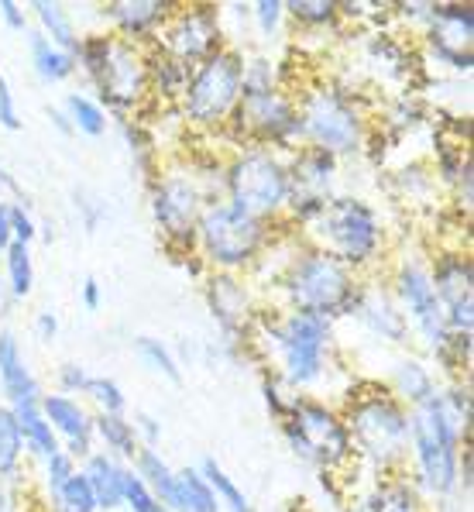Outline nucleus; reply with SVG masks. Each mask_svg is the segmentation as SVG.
I'll use <instances>...</instances> for the list:
<instances>
[{
  "label": "nucleus",
  "mask_w": 474,
  "mask_h": 512,
  "mask_svg": "<svg viewBox=\"0 0 474 512\" xmlns=\"http://www.w3.org/2000/svg\"><path fill=\"white\" fill-rule=\"evenodd\" d=\"M76 59V66L86 69V76L97 83L100 97L114 110L134 107V100L148 86V66L128 42H114V38L104 35L83 38L76 49Z\"/></svg>",
  "instance_id": "obj_1"
},
{
  "label": "nucleus",
  "mask_w": 474,
  "mask_h": 512,
  "mask_svg": "<svg viewBox=\"0 0 474 512\" xmlns=\"http://www.w3.org/2000/svg\"><path fill=\"white\" fill-rule=\"evenodd\" d=\"M409 433H413L426 488L447 495L457 485V433H461V423L447 413L440 392L416 406L413 420H409Z\"/></svg>",
  "instance_id": "obj_2"
},
{
  "label": "nucleus",
  "mask_w": 474,
  "mask_h": 512,
  "mask_svg": "<svg viewBox=\"0 0 474 512\" xmlns=\"http://www.w3.org/2000/svg\"><path fill=\"white\" fill-rule=\"evenodd\" d=\"M286 293L296 313H313L323 320H330L334 313H351L354 299H358L351 275L327 251H310L292 265V272L286 275Z\"/></svg>",
  "instance_id": "obj_3"
},
{
  "label": "nucleus",
  "mask_w": 474,
  "mask_h": 512,
  "mask_svg": "<svg viewBox=\"0 0 474 512\" xmlns=\"http://www.w3.org/2000/svg\"><path fill=\"white\" fill-rule=\"evenodd\" d=\"M316 234L327 244V255L347 265H365L378 255L382 244V227L368 203L351 200V196H337L316 217Z\"/></svg>",
  "instance_id": "obj_4"
},
{
  "label": "nucleus",
  "mask_w": 474,
  "mask_h": 512,
  "mask_svg": "<svg viewBox=\"0 0 474 512\" xmlns=\"http://www.w3.org/2000/svg\"><path fill=\"white\" fill-rule=\"evenodd\" d=\"M196 231H200L203 248H207L213 262L224 265V269H237V265L251 262L258 255L265 241V220L227 200L203 210Z\"/></svg>",
  "instance_id": "obj_5"
},
{
  "label": "nucleus",
  "mask_w": 474,
  "mask_h": 512,
  "mask_svg": "<svg viewBox=\"0 0 474 512\" xmlns=\"http://www.w3.org/2000/svg\"><path fill=\"white\" fill-rule=\"evenodd\" d=\"M227 193L234 207L248 214H275L282 203H289V169L268 152H248L227 172Z\"/></svg>",
  "instance_id": "obj_6"
},
{
  "label": "nucleus",
  "mask_w": 474,
  "mask_h": 512,
  "mask_svg": "<svg viewBox=\"0 0 474 512\" xmlns=\"http://www.w3.org/2000/svg\"><path fill=\"white\" fill-rule=\"evenodd\" d=\"M272 344L282 354V365L292 385H310L323 375L330 344V320L313 313H289L279 327L268 330Z\"/></svg>",
  "instance_id": "obj_7"
},
{
  "label": "nucleus",
  "mask_w": 474,
  "mask_h": 512,
  "mask_svg": "<svg viewBox=\"0 0 474 512\" xmlns=\"http://www.w3.org/2000/svg\"><path fill=\"white\" fill-rule=\"evenodd\" d=\"M244 62L234 52H213L186 83V117L196 124H217L241 97Z\"/></svg>",
  "instance_id": "obj_8"
},
{
  "label": "nucleus",
  "mask_w": 474,
  "mask_h": 512,
  "mask_svg": "<svg viewBox=\"0 0 474 512\" xmlns=\"http://www.w3.org/2000/svg\"><path fill=\"white\" fill-rule=\"evenodd\" d=\"M286 437L299 458L323 464V468H334V464H341L351 454L347 427L320 403L292 406V416L286 420Z\"/></svg>",
  "instance_id": "obj_9"
},
{
  "label": "nucleus",
  "mask_w": 474,
  "mask_h": 512,
  "mask_svg": "<svg viewBox=\"0 0 474 512\" xmlns=\"http://www.w3.org/2000/svg\"><path fill=\"white\" fill-rule=\"evenodd\" d=\"M358 447L371 461L389 464L406 451L409 444V420L392 399H365L351 409V433Z\"/></svg>",
  "instance_id": "obj_10"
},
{
  "label": "nucleus",
  "mask_w": 474,
  "mask_h": 512,
  "mask_svg": "<svg viewBox=\"0 0 474 512\" xmlns=\"http://www.w3.org/2000/svg\"><path fill=\"white\" fill-rule=\"evenodd\" d=\"M303 135L316 141V148L337 155L361 148V121L337 90H316L303 107Z\"/></svg>",
  "instance_id": "obj_11"
},
{
  "label": "nucleus",
  "mask_w": 474,
  "mask_h": 512,
  "mask_svg": "<svg viewBox=\"0 0 474 512\" xmlns=\"http://www.w3.org/2000/svg\"><path fill=\"white\" fill-rule=\"evenodd\" d=\"M155 220L172 241H183L193 244V234L200 227L203 217V200H200V189H196L189 179H165L162 186L155 189V200H152Z\"/></svg>",
  "instance_id": "obj_12"
},
{
  "label": "nucleus",
  "mask_w": 474,
  "mask_h": 512,
  "mask_svg": "<svg viewBox=\"0 0 474 512\" xmlns=\"http://www.w3.org/2000/svg\"><path fill=\"white\" fill-rule=\"evenodd\" d=\"M165 49L183 66L207 62L213 52H220V21L210 4H200L186 11L169 31H165Z\"/></svg>",
  "instance_id": "obj_13"
},
{
  "label": "nucleus",
  "mask_w": 474,
  "mask_h": 512,
  "mask_svg": "<svg viewBox=\"0 0 474 512\" xmlns=\"http://www.w3.org/2000/svg\"><path fill=\"white\" fill-rule=\"evenodd\" d=\"M471 31H474L471 7L433 4L430 45H433V52H437V59H444L447 66L461 69V73L471 69Z\"/></svg>",
  "instance_id": "obj_14"
},
{
  "label": "nucleus",
  "mask_w": 474,
  "mask_h": 512,
  "mask_svg": "<svg viewBox=\"0 0 474 512\" xmlns=\"http://www.w3.org/2000/svg\"><path fill=\"white\" fill-rule=\"evenodd\" d=\"M399 299L409 310V317L416 320V327L423 330V337L430 341V348L437 351L447 337L444 327V306H440L437 293H433V282L420 265H406L399 272Z\"/></svg>",
  "instance_id": "obj_15"
},
{
  "label": "nucleus",
  "mask_w": 474,
  "mask_h": 512,
  "mask_svg": "<svg viewBox=\"0 0 474 512\" xmlns=\"http://www.w3.org/2000/svg\"><path fill=\"white\" fill-rule=\"evenodd\" d=\"M237 121L255 131L258 138L275 141V145H289V141H296L303 135V117H299V110L289 107L279 93L244 100V104L237 107Z\"/></svg>",
  "instance_id": "obj_16"
},
{
  "label": "nucleus",
  "mask_w": 474,
  "mask_h": 512,
  "mask_svg": "<svg viewBox=\"0 0 474 512\" xmlns=\"http://www.w3.org/2000/svg\"><path fill=\"white\" fill-rule=\"evenodd\" d=\"M0 389H4L11 409H28L38 406L42 396H38V382L31 375L25 354H21V344L11 330L0 334Z\"/></svg>",
  "instance_id": "obj_17"
},
{
  "label": "nucleus",
  "mask_w": 474,
  "mask_h": 512,
  "mask_svg": "<svg viewBox=\"0 0 474 512\" xmlns=\"http://www.w3.org/2000/svg\"><path fill=\"white\" fill-rule=\"evenodd\" d=\"M42 413L45 420L52 423L55 433L69 440V458H90V433H93V420L83 413V406L69 396H42Z\"/></svg>",
  "instance_id": "obj_18"
},
{
  "label": "nucleus",
  "mask_w": 474,
  "mask_h": 512,
  "mask_svg": "<svg viewBox=\"0 0 474 512\" xmlns=\"http://www.w3.org/2000/svg\"><path fill=\"white\" fill-rule=\"evenodd\" d=\"M83 478L90 485L93 499H97V509L124 506V468L110 454H90Z\"/></svg>",
  "instance_id": "obj_19"
},
{
  "label": "nucleus",
  "mask_w": 474,
  "mask_h": 512,
  "mask_svg": "<svg viewBox=\"0 0 474 512\" xmlns=\"http://www.w3.org/2000/svg\"><path fill=\"white\" fill-rule=\"evenodd\" d=\"M433 293H437L440 306L450 310V306L461 303H474L471 299V262L461 255H447L444 262L437 265V275H433Z\"/></svg>",
  "instance_id": "obj_20"
},
{
  "label": "nucleus",
  "mask_w": 474,
  "mask_h": 512,
  "mask_svg": "<svg viewBox=\"0 0 474 512\" xmlns=\"http://www.w3.org/2000/svg\"><path fill=\"white\" fill-rule=\"evenodd\" d=\"M351 313H358L375 334L389 337V341H406V317H402V310H395L392 299H385L378 293L358 296L351 306Z\"/></svg>",
  "instance_id": "obj_21"
},
{
  "label": "nucleus",
  "mask_w": 474,
  "mask_h": 512,
  "mask_svg": "<svg viewBox=\"0 0 474 512\" xmlns=\"http://www.w3.org/2000/svg\"><path fill=\"white\" fill-rule=\"evenodd\" d=\"M28 49H31V69H35V76L42 83H62L76 73V55L55 49L42 31L28 35Z\"/></svg>",
  "instance_id": "obj_22"
},
{
  "label": "nucleus",
  "mask_w": 474,
  "mask_h": 512,
  "mask_svg": "<svg viewBox=\"0 0 474 512\" xmlns=\"http://www.w3.org/2000/svg\"><path fill=\"white\" fill-rule=\"evenodd\" d=\"M169 7V0H134V4H110L107 14L124 35H145V31H155L158 21L169 14Z\"/></svg>",
  "instance_id": "obj_23"
},
{
  "label": "nucleus",
  "mask_w": 474,
  "mask_h": 512,
  "mask_svg": "<svg viewBox=\"0 0 474 512\" xmlns=\"http://www.w3.org/2000/svg\"><path fill=\"white\" fill-rule=\"evenodd\" d=\"M14 416H18V427H21V440H25V447L31 454H42L45 461L52 458V454H59V437H55L52 423L45 420L42 406H28V409H14Z\"/></svg>",
  "instance_id": "obj_24"
},
{
  "label": "nucleus",
  "mask_w": 474,
  "mask_h": 512,
  "mask_svg": "<svg viewBox=\"0 0 474 512\" xmlns=\"http://www.w3.org/2000/svg\"><path fill=\"white\" fill-rule=\"evenodd\" d=\"M31 7H35V18H38V25H42V35L49 38L55 49L76 55L79 35H76L73 21H69L66 7H62V4H49V0H35Z\"/></svg>",
  "instance_id": "obj_25"
},
{
  "label": "nucleus",
  "mask_w": 474,
  "mask_h": 512,
  "mask_svg": "<svg viewBox=\"0 0 474 512\" xmlns=\"http://www.w3.org/2000/svg\"><path fill=\"white\" fill-rule=\"evenodd\" d=\"M210 306H213V317L220 320V327L237 330V320L244 317V289L234 279L220 275V279L210 282Z\"/></svg>",
  "instance_id": "obj_26"
},
{
  "label": "nucleus",
  "mask_w": 474,
  "mask_h": 512,
  "mask_svg": "<svg viewBox=\"0 0 474 512\" xmlns=\"http://www.w3.org/2000/svg\"><path fill=\"white\" fill-rule=\"evenodd\" d=\"M93 430L104 437V444L110 451L117 454V458H138V430H134V423H128L124 416H107L100 413L97 420H93Z\"/></svg>",
  "instance_id": "obj_27"
},
{
  "label": "nucleus",
  "mask_w": 474,
  "mask_h": 512,
  "mask_svg": "<svg viewBox=\"0 0 474 512\" xmlns=\"http://www.w3.org/2000/svg\"><path fill=\"white\" fill-rule=\"evenodd\" d=\"M176 485H179V509L176 512H220L217 495L210 492V485L203 482L200 471H193V468L179 471Z\"/></svg>",
  "instance_id": "obj_28"
},
{
  "label": "nucleus",
  "mask_w": 474,
  "mask_h": 512,
  "mask_svg": "<svg viewBox=\"0 0 474 512\" xmlns=\"http://www.w3.org/2000/svg\"><path fill=\"white\" fill-rule=\"evenodd\" d=\"M66 117H69V124H73V131H79V135H86V138H100L107 131L104 107L93 104L83 93H69L66 97Z\"/></svg>",
  "instance_id": "obj_29"
},
{
  "label": "nucleus",
  "mask_w": 474,
  "mask_h": 512,
  "mask_svg": "<svg viewBox=\"0 0 474 512\" xmlns=\"http://www.w3.org/2000/svg\"><path fill=\"white\" fill-rule=\"evenodd\" d=\"M203 482L210 485V492L217 495V502H220V506H224L227 512H251L248 495H244L241 488L234 485V478L227 475V471L220 468V464L213 461V458L203 461Z\"/></svg>",
  "instance_id": "obj_30"
},
{
  "label": "nucleus",
  "mask_w": 474,
  "mask_h": 512,
  "mask_svg": "<svg viewBox=\"0 0 474 512\" xmlns=\"http://www.w3.org/2000/svg\"><path fill=\"white\" fill-rule=\"evenodd\" d=\"M21 451H25V440H21L18 416L14 409H0V478L18 475Z\"/></svg>",
  "instance_id": "obj_31"
},
{
  "label": "nucleus",
  "mask_w": 474,
  "mask_h": 512,
  "mask_svg": "<svg viewBox=\"0 0 474 512\" xmlns=\"http://www.w3.org/2000/svg\"><path fill=\"white\" fill-rule=\"evenodd\" d=\"M395 389L402 392V396L409 399V403H426L430 396H437V389H433V378L430 372L420 365V361H399L395 365Z\"/></svg>",
  "instance_id": "obj_32"
},
{
  "label": "nucleus",
  "mask_w": 474,
  "mask_h": 512,
  "mask_svg": "<svg viewBox=\"0 0 474 512\" xmlns=\"http://www.w3.org/2000/svg\"><path fill=\"white\" fill-rule=\"evenodd\" d=\"M7 255V286H11V293L18 299H25L31 293V286H35V265H31V248L28 244H18L11 241L4 248Z\"/></svg>",
  "instance_id": "obj_33"
},
{
  "label": "nucleus",
  "mask_w": 474,
  "mask_h": 512,
  "mask_svg": "<svg viewBox=\"0 0 474 512\" xmlns=\"http://www.w3.org/2000/svg\"><path fill=\"white\" fill-rule=\"evenodd\" d=\"M358 512H416V492L402 482L382 485L361 502Z\"/></svg>",
  "instance_id": "obj_34"
},
{
  "label": "nucleus",
  "mask_w": 474,
  "mask_h": 512,
  "mask_svg": "<svg viewBox=\"0 0 474 512\" xmlns=\"http://www.w3.org/2000/svg\"><path fill=\"white\" fill-rule=\"evenodd\" d=\"M134 351L141 354V361H145L148 368H155L158 375H165L169 382H179V365L176 358H172V351L165 348L158 337H138L134 341Z\"/></svg>",
  "instance_id": "obj_35"
},
{
  "label": "nucleus",
  "mask_w": 474,
  "mask_h": 512,
  "mask_svg": "<svg viewBox=\"0 0 474 512\" xmlns=\"http://www.w3.org/2000/svg\"><path fill=\"white\" fill-rule=\"evenodd\" d=\"M55 502H59L62 512H97V499H93V492L83 475L69 478V482L55 492Z\"/></svg>",
  "instance_id": "obj_36"
},
{
  "label": "nucleus",
  "mask_w": 474,
  "mask_h": 512,
  "mask_svg": "<svg viewBox=\"0 0 474 512\" xmlns=\"http://www.w3.org/2000/svg\"><path fill=\"white\" fill-rule=\"evenodd\" d=\"M86 392H90V399L100 406V413H107V416H121L124 406H128V399H124L121 385H117L114 378H90Z\"/></svg>",
  "instance_id": "obj_37"
},
{
  "label": "nucleus",
  "mask_w": 474,
  "mask_h": 512,
  "mask_svg": "<svg viewBox=\"0 0 474 512\" xmlns=\"http://www.w3.org/2000/svg\"><path fill=\"white\" fill-rule=\"evenodd\" d=\"M152 73H155L158 90H165V93H179V90H186V83H189V66L172 59V55L152 59Z\"/></svg>",
  "instance_id": "obj_38"
},
{
  "label": "nucleus",
  "mask_w": 474,
  "mask_h": 512,
  "mask_svg": "<svg viewBox=\"0 0 474 512\" xmlns=\"http://www.w3.org/2000/svg\"><path fill=\"white\" fill-rule=\"evenodd\" d=\"M282 7H286L296 21H303V25H327L337 14L334 0H292V4H282Z\"/></svg>",
  "instance_id": "obj_39"
},
{
  "label": "nucleus",
  "mask_w": 474,
  "mask_h": 512,
  "mask_svg": "<svg viewBox=\"0 0 474 512\" xmlns=\"http://www.w3.org/2000/svg\"><path fill=\"white\" fill-rule=\"evenodd\" d=\"M124 502L131 506V512H169L134 471H124Z\"/></svg>",
  "instance_id": "obj_40"
},
{
  "label": "nucleus",
  "mask_w": 474,
  "mask_h": 512,
  "mask_svg": "<svg viewBox=\"0 0 474 512\" xmlns=\"http://www.w3.org/2000/svg\"><path fill=\"white\" fill-rule=\"evenodd\" d=\"M76 475V464H73V458H69L66 451H59V454H52L49 461H45V482H49V488H52V495L59 492L62 485L69 482V478Z\"/></svg>",
  "instance_id": "obj_41"
},
{
  "label": "nucleus",
  "mask_w": 474,
  "mask_h": 512,
  "mask_svg": "<svg viewBox=\"0 0 474 512\" xmlns=\"http://www.w3.org/2000/svg\"><path fill=\"white\" fill-rule=\"evenodd\" d=\"M251 11H255L258 28H262L265 35H272V31L279 28L282 14H286V7H282L279 0H262V4H255V7H251Z\"/></svg>",
  "instance_id": "obj_42"
},
{
  "label": "nucleus",
  "mask_w": 474,
  "mask_h": 512,
  "mask_svg": "<svg viewBox=\"0 0 474 512\" xmlns=\"http://www.w3.org/2000/svg\"><path fill=\"white\" fill-rule=\"evenodd\" d=\"M35 234H38V227H35V220L28 217V210L25 207H11V241L31 244V241H35Z\"/></svg>",
  "instance_id": "obj_43"
},
{
  "label": "nucleus",
  "mask_w": 474,
  "mask_h": 512,
  "mask_svg": "<svg viewBox=\"0 0 474 512\" xmlns=\"http://www.w3.org/2000/svg\"><path fill=\"white\" fill-rule=\"evenodd\" d=\"M0 124H4L7 131H18L21 128L18 107H14V93H11V86H7L4 73H0Z\"/></svg>",
  "instance_id": "obj_44"
},
{
  "label": "nucleus",
  "mask_w": 474,
  "mask_h": 512,
  "mask_svg": "<svg viewBox=\"0 0 474 512\" xmlns=\"http://www.w3.org/2000/svg\"><path fill=\"white\" fill-rule=\"evenodd\" d=\"M93 375H86V368H79L76 361H69V365H62L59 372V382L66 392H86V385H90Z\"/></svg>",
  "instance_id": "obj_45"
},
{
  "label": "nucleus",
  "mask_w": 474,
  "mask_h": 512,
  "mask_svg": "<svg viewBox=\"0 0 474 512\" xmlns=\"http://www.w3.org/2000/svg\"><path fill=\"white\" fill-rule=\"evenodd\" d=\"M0 18H4V25L11 28V31H25L28 28V18H25V11H21L14 0H0Z\"/></svg>",
  "instance_id": "obj_46"
},
{
  "label": "nucleus",
  "mask_w": 474,
  "mask_h": 512,
  "mask_svg": "<svg viewBox=\"0 0 474 512\" xmlns=\"http://www.w3.org/2000/svg\"><path fill=\"white\" fill-rule=\"evenodd\" d=\"M35 330H38V337H42V341H55V334H59V320H55L52 313H38Z\"/></svg>",
  "instance_id": "obj_47"
},
{
  "label": "nucleus",
  "mask_w": 474,
  "mask_h": 512,
  "mask_svg": "<svg viewBox=\"0 0 474 512\" xmlns=\"http://www.w3.org/2000/svg\"><path fill=\"white\" fill-rule=\"evenodd\" d=\"M83 306L90 313H97L100 310V282L97 279H86L83 282Z\"/></svg>",
  "instance_id": "obj_48"
},
{
  "label": "nucleus",
  "mask_w": 474,
  "mask_h": 512,
  "mask_svg": "<svg viewBox=\"0 0 474 512\" xmlns=\"http://www.w3.org/2000/svg\"><path fill=\"white\" fill-rule=\"evenodd\" d=\"M11 244V207L0 200V248Z\"/></svg>",
  "instance_id": "obj_49"
},
{
  "label": "nucleus",
  "mask_w": 474,
  "mask_h": 512,
  "mask_svg": "<svg viewBox=\"0 0 474 512\" xmlns=\"http://www.w3.org/2000/svg\"><path fill=\"white\" fill-rule=\"evenodd\" d=\"M134 430H141V433H145V437H148V444H155V440H158V423L152 420V416H145V413L138 416V423H134Z\"/></svg>",
  "instance_id": "obj_50"
},
{
  "label": "nucleus",
  "mask_w": 474,
  "mask_h": 512,
  "mask_svg": "<svg viewBox=\"0 0 474 512\" xmlns=\"http://www.w3.org/2000/svg\"><path fill=\"white\" fill-rule=\"evenodd\" d=\"M49 117L55 124H59V131H66V135H73V124L66 121V114H62V110H49Z\"/></svg>",
  "instance_id": "obj_51"
},
{
  "label": "nucleus",
  "mask_w": 474,
  "mask_h": 512,
  "mask_svg": "<svg viewBox=\"0 0 474 512\" xmlns=\"http://www.w3.org/2000/svg\"><path fill=\"white\" fill-rule=\"evenodd\" d=\"M0 186H4V189H11V193H18V196H21L18 183H14V179H11V172H4V165H0Z\"/></svg>",
  "instance_id": "obj_52"
},
{
  "label": "nucleus",
  "mask_w": 474,
  "mask_h": 512,
  "mask_svg": "<svg viewBox=\"0 0 474 512\" xmlns=\"http://www.w3.org/2000/svg\"><path fill=\"white\" fill-rule=\"evenodd\" d=\"M0 512H7V495H4V488H0Z\"/></svg>",
  "instance_id": "obj_53"
},
{
  "label": "nucleus",
  "mask_w": 474,
  "mask_h": 512,
  "mask_svg": "<svg viewBox=\"0 0 474 512\" xmlns=\"http://www.w3.org/2000/svg\"><path fill=\"white\" fill-rule=\"evenodd\" d=\"M0 296H4V282H0Z\"/></svg>",
  "instance_id": "obj_54"
}]
</instances>
